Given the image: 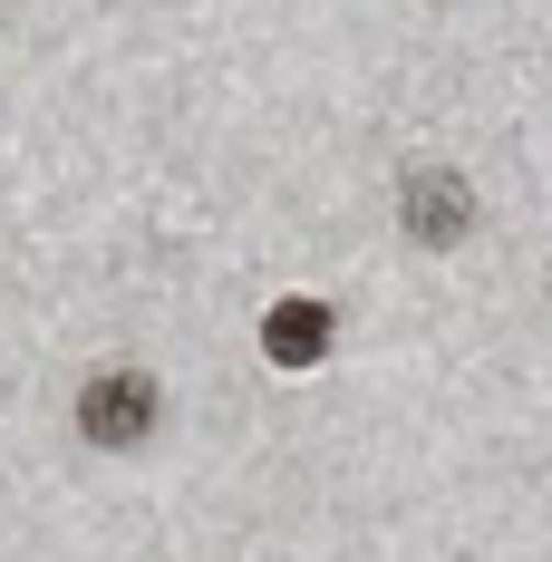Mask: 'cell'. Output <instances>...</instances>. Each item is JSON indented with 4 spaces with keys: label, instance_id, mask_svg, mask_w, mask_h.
I'll return each instance as SVG.
<instances>
[{
    "label": "cell",
    "instance_id": "cell-1",
    "mask_svg": "<svg viewBox=\"0 0 552 562\" xmlns=\"http://www.w3.org/2000/svg\"><path fill=\"white\" fill-rule=\"evenodd\" d=\"M156 417H166V397H156L146 369H98V379L78 389V437H88V447H108V456L146 447V437H156Z\"/></svg>",
    "mask_w": 552,
    "mask_h": 562
},
{
    "label": "cell",
    "instance_id": "cell-2",
    "mask_svg": "<svg viewBox=\"0 0 552 562\" xmlns=\"http://www.w3.org/2000/svg\"><path fill=\"white\" fill-rule=\"evenodd\" d=\"M397 224H407V243H417V252H446V243H465V224H475V194H465V175L417 166L407 184H397Z\"/></svg>",
    "mask_w": 552,
    "mask_h": 562
},
{
    "label": "cell",
    "instance_id": "cell-3",
    "mask_svg": "<svg viewBox=\"0 0 552 562\" xmlns=\"http://www.w3.org/2000/svg\"><path fill=\"white\" fill-rule=\"evenodd\" d=\"M262 349H272V369H311V359L330 349V311H320V301H272Z\"/></svg>",
    "mask_w": 552,
    "mask_h": 562
}]
</instances>
